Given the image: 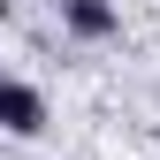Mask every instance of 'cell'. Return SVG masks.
<instances>
[{
  "mask_svg": "<svg viewBox=\"0 0 160 160\" xmlns=\"http://www.w3.org/2000/svg\"><path fill=\"white\" fill-rule=\"evenodd\" d=\"M0 130L8 137H38L46 130V92L23 84V76H0Z\"/></svg>",
  "mask_w": 160,
  "mask_h": 160,
  "instance_id": "1",
  "label": "cell"
},
{
  "mask_svg": "<svg viewBox=\"0 0 160 160\" xmlns=\"http://www.w3.org/2000/svg\"><path fill=\"white\" fill-rule=\"evenodd\" d=\"M53 8H61V31L84 38V46H107V38L122 31V8H114V0H53Z\"/></svg>",
  "mask_w": 160,
  "mask_h": 160,
  "instance_id": "2",
  "label": "cell"
}]
</instances>
